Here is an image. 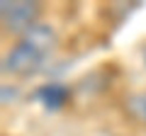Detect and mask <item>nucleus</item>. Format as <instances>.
<instances>
[{
    "instance_id": "1",
    "label": "nucleus",
    "mask_w": 146,
    "mask_h": 136,
    "mask_svg": "<svg viewBox=\"0 0 146 136\" xmlns=\"http://www.w3.org/2000/svg\"><path fill=\"white\" fill-rule=\"evenodd\" d=\"M56 46V29L49 22H39L34 29L22 34L3 56V73L10 78H32L54 58Z\"/></svg>"
},
{
    "instance_id": "2",
    "label": "nucleus",
    "mask_w": 146,
    "mask_h": 136,
    "mask_svg": "<svg viewBox=\"0 0 146 136\" xmlns=\"http://www.w3.org/2000/svg\"><path fill=\"white\" fill-rule=\"evenodd\" d=\"M42 17V5L39 3H29V0H3L0 3V20H3V29L5 34L20 39L29 29L39 24Z\"/></svg>"
},
{
    "instance_id": "4",
    "label": "nucleus",
    "mask_w": 146,
    "mask_h": 136,
    "mask_svg": "<svg viewBox=\"0 0 146 136\" xmlns=\"http://www.w3.org/2000/svg\"><path fill=\"white\" fill-rule=\"evenodd\" d=\"M124 112L129 119L139 121L146 126V90H136V92L124 97Z\"/></svg>"
},
{
    "instance_id": "5",
    "label": "nucleus",
    "mask_w": 146,
    "mask_h": 136,
    "mask_svg": "<svg viewBox=\"0 0 146 136\" xmlns=\"http://www.w3.org/2000/svg\"><path fill=\"white\" fill-rule=\"evenodd\" d=\"M144 63H146V49H144Z\"/></svg>"
},
{
    "instance_id": "3",
    "label": "nucleus",
    "mask_w": 146,
    "mask_h": 136,
    "mask_svg": "<svg viewBox=\"0 0 146 136\" xmlns=\"http://www.w3.org/2000/svg\"><path fill=\"white\" fill-rule=\"evenodd\" d=\"M34 97L42 102L46 110H61L71 100V90H68L66 83H58V80H51V83H44L34 90Z\"/></svg>"
}]
</instances>
